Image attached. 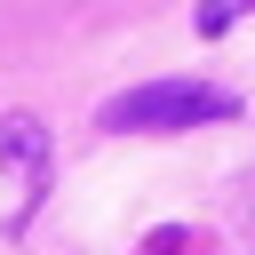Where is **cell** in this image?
<instances>
[{"instance_id": "1", "label": "cell", "mask_w": 255, "mask_h": 255, "mask_svg": "<svg viewBox=\"0 0 255 255\" xmlns=\"http://www.w3.org/2000/svg\"><path fill=\"white\" fill-rule=\"evenodd\" d=\"M239 104L223 88H199V80H151V88H128L112 96L96 120L112 135H159V128H191V120H231Z\"/></svg>"}]
</instances>
